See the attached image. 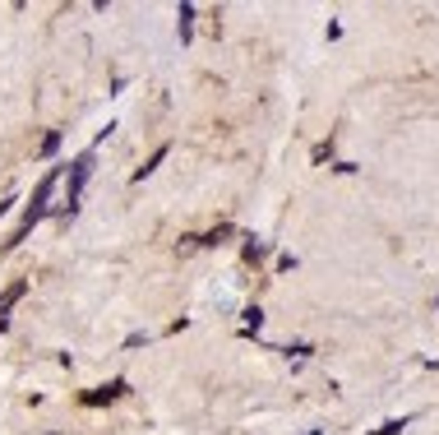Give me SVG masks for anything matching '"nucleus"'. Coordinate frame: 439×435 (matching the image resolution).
Here are the masks:
<instances>
[{
    "label": "nucleus",
    "instance_id": "f257e3e1",
    "mask_svg": "<svg viewBox=\"0 0 439 435\" xmlns=\"http://www.w3.org/2000/svg\"><path fill=\"white\" fill-rule=\"evenodd\" d=\"M51 190H55V171H46V181L37 186V195H33V209H28V218H23V232H28V227H33L37 218L46 213V200H51Z\"/></svg>",
    "mask_w": 439,
    "mask_h": 435
}]
</instances>
